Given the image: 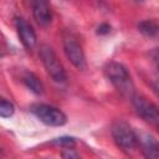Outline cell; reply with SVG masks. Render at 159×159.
Returning <instances> with one entry per match:
<instances>
[{
  "instance_id": "cell-1",
  "label": "cell",
  "mask_w": 159,
  "mask_h": 159,
  "mask_svg": "<svg viewBox=\"0 0 159 159\" xmlns=\"http://www.w3.org/2000/svg\"><path fill=\"white\" fill-rule=\"evenodd\" d=\"M104 73L109 82L116 87V89L127 99H133L135 96L134 83L125 66L119 62H109L104 67Z\"/></svg>"
},
{
  "instance_id": "cell-2",
  "label": "cell",
  "mask_w": 159,
  "mask_h": 159,
  "mask_svg": "<svg viewBox=\"0 0 159 159\" xmlns=\"http://www.w3.org/2000/svg\"><path fill=\"white\" fill-rule=\"evenodd\" d=\"M112 137L116 145L125 154H132L138 145L137 132L123 119H116L112 124Z\"/></svg>"
},
{
  "instance_id": "cell-3",
  "label": "cell",
  "mask_w": 159,
  "mask_h": 159,
  "mask_svg": "<svg viewBox=\"0 0 159 159\" xmlns=\"http://www.w3.org/2000/svg\"><path fill=\"white\" fill-rule=\"evenodd\" d=\"M40 58L43 63L46 72L55 82H57V83L66 82V80H67L66 71L51 46L45 45V43L40 46Z\"/></svg>"
},
{
  "instance_id": "cell-4",
  "label": "cell",
  "mask_w": 159,
  "mask_h": 159,
  "mask_svg": "<svg viewBox=\"0 0 159 159\" xmlns=\"http://www.w3.org/2000/svg\"><path fill=\"white\" fill-rule=\"evenodd\" d=\"M30 111L46 125L50 127H61L63 124H66L67 122V117L66 114L50 104H45V103H36L32 104Z\"/></svg>"
},
{
  "instance_id": "cell-5",
  "label": "cell",
  "mask_w": 159,
  "mask_h": 159,
  "mask_svg": "<svg viewBox=\"0 0 159 159\" xmlns=\"http://www.w3.org/2000/svg\"><path fill=\"white\" fill-rule=\"evenodd\" d=\"M132 102L138 116L159 130V107L152 103L150 101H148L142 94H137V93L133 97Z\"/></svg>"
},
{
  "instance_id": "cell-6",
  "label": "cell",
  "mask_w": 159,
  "mask_h": 159,
  "mask_svg": "<svg viewBox=\"0 0 159 159\" xmlns=\"http://www.w3.org/2000/svg\"><path fill=\"white\" fill-rule=\"evenodd\" d=\"M63 51L70 60V62L77 68V70H84L87 67L86 63V56L82 50L81 43L77 41V39L72 34H65L63 36Z\"/></svg>"
},
{
  "instance_id": "cell-7",
  "label": "cell",
  "mask_w": 159,
  "mask_h": 159,
  "mask_svg": "<svg viewBox=\"0 0 159 159\" xmlns=\"http://www.w3.org/2000/svg\"><path fill=\"white\" fill-rule=\"evenodd\" d=\"M138 145L145 159H159V142L147 132H139Z\"/></svg>"
},
{
  "instance_id": "cell-8",
  "label": "cell",
  "mask_w": 159,
  "mask_h": 159,
  "mask_svg": "<svg viewBox=\"0 0 159 159\" xmlns=\"http://www.w3.org/2000/svg\"><path fill=\"white\" fill-rule=\"evenodd\" d=\"M15 26L17 30V35H19L22 45L25 46V48L29 51L34 50L37 43V40H36V34H35L32 26L22 17H16Z\"/></svg>"
},
{
  "instance_id": "cell-9",
  "label": "cell",
  "mask_w": 159,
  "mask_h": 159,
  "mask_svg": "<svg viewBox=\"0 0 159 159\" xmlns=\"http://www.w3.org/2000/svg\"><path fill=\"white\" fill-rule=\"evenodd\" d=\"M31 7H32V15L35 21L42 27L48 26L52 19L50 5L46 1H32Z\"/></svg>"
},
{
  "instance_id": "cell-10",
  "label": "cell",
  "mask_w": 159,
  "mask_h": 159,
  "mask_svg": "<svg viewBox=\"0 0 159 159\" xmlns=\"http://www.w3.org/2000/svg\"><path fill=\"white\" fill-rule=\"evenodd\" d=\"M22 81L26 84L27 88H30L35 94H42L43 92V84L39 80V77L32 72H25L22 76Z\"/></svg>"
},
{
  "instance_id": "cell-11",
  "label": "cell",
  "mask_w": 159,
  "mask_h": 159,
  "mask_svg": "<svg viewBox=\"0 0 159 159\" xmlns=\"http://www.w3.org/2000/svg\"><path fill=\"white\" fill-rule=\"evenodd\" d=\"M138 30L147 37H157L159 39V24L152 20H143L138 24Z\"/></svg>"
},
{
  "instance_id": "cell-12",
  "label": "cell",
  "mask_w": 159,
  "mask_h": 159,
  "mask_svg": "<svg viewBox=\"0 0 159 159\" xmlns=\"http://www.w3.org/2000/svg\"><path fill=\"white\" fill-rule=\"evenodd\" d=\"M15 112V108H14V104L6 99H1L0 102V116L2 118H9L14 114Z\"/></svg>"
},
{
  "instance_id": "cell-13",
  "label": "cell",
  "mask_w": 159,
  "mask_h": 159,
  "mask_svg": "<svg viewBox=\"0 0 159 159\" xmlns=\"http://www.w3.org/2000/svg\"><path fill=\"white\" fill-rule=\"evenodd\" d=\"M53 143L61 145L62 148H73L76 145V140L72 137H61V138L55 139Z\"/></svg>"
},
{
  "instance_id": "cell-14",
  "label": "cell",
  "mask_w": 159,
  "mask_h": 159,
  "mask_svg": "<svg viewBox=\"0 0 159 159\" xmlns=\"http://www.w3.org/2000/svg\"><path fill=\"white\" fill-rule=\"evenodd\" d=\"M61 158L62 159H81L80 154L73 148H62Z\"/></svg>"
},
{
  "instance_id": "cell-15",
  "label": "cell",
  "mask_w": 159,
  "mask_h": 159,
  "mask_svg": "<svg viewBox=\"0 0 159 159\" xmlns=\"http://www.w3.org/2000/svg\"><path fill=\"white\" fill-rule=\"evenodd\" d=\"M150 57H152V61H153V63H154V66L159 73V47H155L150 51Z\"/></svg>"
},
{
  "instance_id": "cell-16",
  "label": "cell",
  "mask_w": 159,
  "mask_h": 159,
  "mask_svg": "<svg viewBox=\"0 0 159 159\" xmlns=\"http://www.w3.org/2000/svg\"><path fill=\"white\" fill-rule=\"evenodd\" d=\"M111 31V26L108 24H101L98 27H97V34L98 35H106Z\"/></svg>"
},
{
  "instance_id": "cell-17",
  "label": "cell",
  "mask_w": 159,
  "mask_h": 159,
  "mask_svg": "<svg viewBox=\"0 0 159 159\" xmlns=\"http://www.w3.org/2000/svg\"><path fill=\"white\" fill-rule=\"evenodd\" d=\"M153 88H154L155 93L159 96V77H158V78H155V80L153 81Z\"/></svg>"
}]
</instances>
